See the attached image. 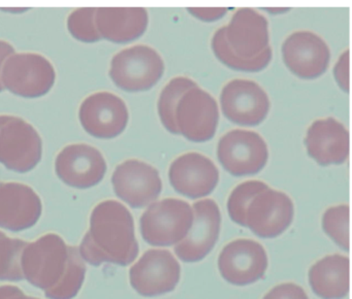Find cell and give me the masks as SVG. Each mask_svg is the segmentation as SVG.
Wrapping results in <instances>:
<instances>
[{
  "label": "cell",
  "instance_id": "1",
  "mask_svg": "<svg viewBox=\"0 0 352 299\" xmlns=\"http://www.w3.org/2000/svg\"><path fill=\"white\" fill-rule=\"evenodd\" d=\"M24 278L50 299H73L85 280L86 266L79 247L48 233L28 243L21 256Z\"/></svg>",
  "mask_w": 352,
  "mask_h": 299
},
{
  "label": "cell",
  "instance_id": "2",
  "mask_svg": "<svg viewBox=\"0 0 352 299\" xmlns=\"http://www.w3.org/2000/svg\"><path fill=\"white\" fill-rule=\"evenodd\" d=\"M82 259L94 266L102 263L126 266L139 255L135 221L126 206L104 200L94 208L90 229L79 247Z\"/></svg>",
  "mask_w": 352,
  "mask_h": 299
},
{
  "label": "cell",
  "instance_id": "3",
  "mask_svg": "<svg viewBox=\"0 0 352 299\" xmlns=\"http://www.w3.org/2000/svg\"><path fill=\"white\" fill-rule=\"evenodd\" d=\"M212 49L220 62L239 71L256 72L271 63L269 22L253 8H240L214 33Z\"/></svg>",
  "mask_w": 352,
  "mask_h": 299
},
{
  "label": "cell",
  "instance_id": "4",
  "mask_svg": "<svg viewBox=\"0 0 352 299\" xmlns=\"http://www.w3.org/2000/svg\"><path fill=\"white\" fill-rule=\"evenodd\" d=\"M193 216L192 206L184 200L166 198L153 202L140 220L142 236L155 247L177 245L188 234Z\"/></svg>",
  "mask_w": 352,
  "mask_h": 299
},
{
  "label": "cell",
  "instance_id": "5",
  "mask_svg": "<svg viewBox=\"0 0 352 299\" xmlns=\"http://www.w3.org/2000/svg\"><path fill=\"white\" fill-rule=\"evenodd\" d=\"M109 74L121 90L144 92L160 82L164 74V62L153 47L135 45L122 49L112 58Z\"/></svg>",
  "mask_w": 352,
  "mask_h": 299
},
{
  "label": "cell",
  "instance_id": "6",
  "mask_svg": "<svg viewBox=\"0 0 352 299\" xmlns=\"http://www.w3.org/2000/svg\"><path fill=\"white\" fill-rule=\"evenodd\" d=\"M43 140L38 130L16 115H0V163L9 170L25 173L38 166Z\"/></svg>",
  "mask_w": 352,
  "mask_h": 299
},
{
  "label": "cell",
  "instance_id": "7",
  "mask_svg": "<svg viewBox=\"0 0 352 299\" xmlns=\"http://www.w3.org/2000/svg\"><path fill=\"white\" fill-rule=\"evenodd\" d=\"M56 80L54 66L36 53H15L3 64V88L24 98H38L50 92Z\"/></svg>",
  "mask_w": 352,
  "mask_h": 299
},
{
  "label": "cell",
  "instance_id": "8",
  "mask_svg": "<svg viewBox=\"0 0 352 299\" xmlns=\"http://www.w3.org/2000/svg\"><path fill=\"white\" fill-rule=\"evenodd\" d=\"M217 156L228 173L248 177L263 170L269 159V148L257 132L234 129L220 138Z\"/></svg>",
  "mask_w": 352,
  "mask_h": 299
},
{
  "label": "cell",
  "instance_id": "9",
  "mask_svg": "<svg viewBox=\"0 0 352 299\" xmlns=\"http://www.w3.org/2000/svg\"><path fill=\"white\" fill-rule=\"evenodd\" d=\"M219 115L217 101L197 86L187 91L177 105V129L190 142H206L215 135Z\"/></svg>",
  "mask_w": 352,
  "mask_h": 299
},
{
  "label": "cell",
  "instance_id": "10",
  "mask_svg": "<svg viewBox=\"0 0 352 299\" xmlns=\"http://www.w3.org/2000/svg\"><path fill=\"white\" fill-rule=\"evenodd\" d=\"M180 278V264L168 250H149L129 270L131 287L145 297L172 292Z\"/></svg>",
  "mask_w": 352,
  "mask_h": 299
},
{
  "label": "cell",
  "instance_id": "11",
  "mask_svg": "<svg viewBox=\"0 0 352 299\" xmlns=\"http://www.w3.org/2000/svg\"><path fill=\"white\" fill-rule=\"evenodd\" d=\"M220 104L224 117L232 123L254 127L265 121L271 101L269 95L257 82L236 78L222 89Z\"/></svg>",
  "mask_w": 352,
  "mask_h": 299
},
{
  "label": "cell",
  "instance_id": "12",
  "mask_svg": "<svg viewBox=\"0 0 352 299\" xmlns=\"http://www.w3.org/2000/svg\"><path fill=\"white\" fill-rule=\"evenodd\" d=\"M112 184L115 194L133 208L150 206L162 191L157 169L138 159L120 163L113 173Z\"/></svg>",
  "mask_w": 352,
  "mask_h": 299
},
{
  "label": "cell",
  "instance_id": "13",
  "mask_svg": "<svg viewBox=\"0 0 352 299\" xmlns=\"http://www.w3.org/2000/svg\"><path fill=\"white\" fill-rule=\"evenodd\" d=\"M79 119L88 134L110 140L124 131L129 124V113L122 98L104 91L84 99L80 105Z\"/></svg>",
  "mask_w": 352,
  "mask_h": 299
},
{
  "label": "cell",
  "instance_id": "14",
  "mask_svg": "<svg viewBox=\"0 0 352 299\" xmlns=\"http://www.w3.org/2000/svg\"><path fill=\"white\" fill-rule=\"evenodd\" d=\"M294 217V206L289 196L278 190L259 192L249 204L245 227L263 239H274L281 235Z\"/></svg>",
  "mask_w": 352,
  "mask_h": 299
},
{
  "label": "cell",
  "instance_id": "15",
  "mask_svg": "<svg viewBox=\"0 0 352 299\" xmlns=\"http://www.w3.org/2000/svg\"><path fill=\"white\" fill-rule=\"evenodd\" d=\"M269 265L265 247L252 239H236L226 245L218 259L222 278L236 286H247L261 280Z\"/></svg>",
  "mask_w": 352,
  "mask_h": 299
},
{
  "label": "cell",
  "instance_id": "16",
  "mask_svg": "<svg viewBox=\"0 0 352 299\" xmlns=\"http://www.w3.org/2000/svg\"><path fill=\"white\" fill-rule=\"evenodd\" d=\"M57 177L73 188L88 189L104 179L107 162L98 148L87 144H73L63 148L55 160Z\"/></svg>",
  "mask_w": 352,
  "mask_h": 299
},
{
  "label": "cell",
  "instance_id": "17",
  "mask_svg": "<svg viewBox=\"0 0 352 299\" xmlns=\"http://www.w3.org/2000/svg\"><path fill=\"white\" fill-rule=\"evenodd\" d=\"M282 56L286 67L304 80L322 76L331 61L329 45L311 31H296L290 34L282 45Z\"/></svg>",
  "mask_w": 352,
  "mask_h": 299
},
{
  "label": "cell",
  "instance_id": "18",
  "mask_svg": "<svg viewBox=\"0 0 352 299\" xmlns=\"http://www.w3.org/2000/svg\"><path fill=\"white\" fill-rule=\"evenodd\" d=\"M192 210V226L186 237L175 247L178 258L189 263L201 261L213 250L221 229V214L214 200H199Z\"/></svg>",
  "mask_w": 352,
  "mask_h": 299
},
{
  "label": "cell",
  "instance_id": "19",
  "mask_svg": "<svg viewBox=\"0 0 352 299\" xmlns=\"http://www.w3.org/2000/svg\"><path fill=\"white\" fill-rule=\"evenodd\" d=\"M170 185L181 195L199 199L210 195L219 183V170L211 159L189 152L175 159L168 169Z\"/></svg>",
  "mask_w": 352,
  "mask_h": 299
},
{
  "label": "cell",
  "instance_id": "20",
  "mask_svg": "<svg viewBox=\"0 0 352 299\" xmlns=\"http://www.w3.org/2000/svg\"><path fill=\"white\" fill-rule=\"evenodd\" d=\"M40 196L30 186L0 183V227L13 232L32 228L42 216Z\"/></svg>",
  "mask_w": 352,
  "mask_h": 299
},
{
  "label": "cell",
  "instance_id": "21",
  "mask_svg": "<svg viewBox=\"0 0 352 299\" xmlns=\"http://www.w3.org/2000/svg\"><path fill=\"white\" fill-rule=\"evenodd\" d=\"M305 144L309 156L321 166L342 164L349 157V131L333 118L316 120L307 130Z\"/></svg>",
  "mask_w": 352,
  "mask_h": 299
},
{
  "label": "cell",
  "instance_id": "22",
  "mask_svg": "<svg viewBox=\"0 0 352 299\" xmlns=\"http://www.w3.org/2000/svg\"><path fill=\"white\" fill-rule=\"evenodd\" d=\"M149 16L143 8H96V24L102 38L127 43L147 30Z\"/></svg>",
  "mask_w": 352,
  "mask_h": 299
},
{
  "label": "cell",
  "instance_id": "23",
  "mask_svg": "<svg viewBox=\"0 0 352 299\" xmlns=\"http://www.w3.org/2000/svg\"><path fill=\"white\" fill-rule=\"evenodd\" d=\"M349 259L335 254L317 261L309 270L313 292L322 299H342L349 292Z\"/></svg>",
  "mask_w": 352,
  "mask_h": 299
},
{
  "label": "cell",
  "instance_id": "24",
  "mask_svg": "<svg viewBox=\"0 0 352 299\" xmlns=\"http://www.w3.org/2000/svg\"><path fill=\"white\" fill-rule=\"evenodd\" d=\"M199 86L195 80L187 76H176L166 85L160 93L157 109L160 121L168 132L178 135L176 125V109L181 97L190 90Z\"/></svg>",
  "mask_w": 352,
  "mask_h": 299
},
{
  "label": "cell",
  "instance_id": "25",
  "mask_svg": "<svg viewBox=\"0 0 352 299\" xmlns=\"http://www.w3.org/2000/svg\"><path fill=\"white\" fill-rule=\"evenodd\" d=\"M28 243L19 239H11L0 231V280H24L21 256Z\"/></svg>",
  "mask_w": 352,
  "mask_h": 299
},
{
  "label": "cell",
  "instance_id": "26",
  "mask_svg": "<svg viewBox=\"0 0 352 299\" xmlns=\"http://www.w3.org/2000/svg\"><path fill=\"white\" fill-rule=\"evenodd\" d=\"M269 186L261 181H248L236 186L228 200V212L230 219L241 226L245 227L246 212L249 204L252 201L255 195Z\"/></svg>",
  "mask_w": 352,
  "mask_h": 299
},
{
  "label": "cell",
  "instance_id": "27",
  "mask_svg": "<svg viewBox=\"0 0 352 299\" xmlns=\"http://www.w3.org/2000/svg\"><path fill=\"white\" fill-rule=\"evenodd\" d=\"M349 217L347 204L327 208L322 217L324 232L344 251H349Z\"/></svg>",
  "mask_w": 352,
  "mask_h": 299
},
{
  "label": "cell",
  "instance_id": "28",
  "mask_svg": "<svg viewBox=\"0 0 352 299\" xmlns=\"http://www.w3.org/2000/svg\"><path fill=\"white\" fill-rule=\"evenodd\" d=\"M96 8H82L74 10L67 18V29L74 38L85 43H98L102 39L96 24Z\"/></svg>",
  "mask_w": 352,
  "mask_h": 299
},
{
  "label": "cell",
  "instance_id": "29",
  "mask_svg": "<svg viewBox=\"0 0 352 299\" xmlns=\"http://www.w3.org/2000/svg\"><path fill=\"white\" fill-rule=\"evenodd\" d=\"M263 299H309L304 289L294 283L278 285Z\"/></svg>",
  "mask_w": 352,
  "mask_h": 299
},
{
  "label": "cell",
  "instance_id": "30",
  "mask_svg": "<svg viewBox=\"0 0 352 299\" xmlns=\"http://www.w3.org/2000/svg\"><path fill=\"white\" fill-rule=\"evenodd\" d=\"M333 76L340 88L345 93L350 91V53L343 52L333 68Z\"/></svg>",
  "mask_w": 352,
  "mask_h": 299
},
{
  "label": "cell",
  "instance_id": "31",
  "mask_svg": "<svg viewBox=\"0 0 352 299\" xmlns=\"http://www.w3.org/2000/svg\"><path fill=\"white\" fill-rule=\"evenodd\" d=\"M189 14L204 22H214L223 18L228 12L226 8H189Z\"/></svg>",
  "mask_w": 352,
  "mask_h": 299
},
{
  "label": "cell",
  "instance_id": "32",
  "mask_svg": "<svg viewBox=\"0 0 352 299\" xmlns=\"http://www.w3.org/2000/svg\"><path fill=\"white\" fill-rule=\"evenodd\" d=\"M0 299H40L36 297L28 296L21 289L12 285L0 286Z\"/></svg>",
  "mask_w": 352,
  "mask_h": 299
},
{
  "label": "cell",
  "instance_id": "33",
  "mask_svg": "<svg viewBox=\"0 0 352 299\" xmlns=\"http://www.w3.org/2000/svg\"><path fill=\"white\" fill-rule=\"evenodd\" d=\"M15 54V49L11 43L0 39V93L5 90L3 82H1V71H3V64L10 56Z\"/></svg>",
  "mask_w": 352,
  "mask_h": 299
},
{
  "label": "cell",
  "instance_id": "34",
  "mask_svg": "<svg viewBox=\"0 0 352 299\" xmlns=\"http://www.w3.org/2000/svg\"><path fill=\"white\" fill-rule=\"evenodd\" d=\"M286 10H288V8H269L270 12H286Z\"/></svg>",
  "mask_w": 352,
  "mask_h": 299
}]
</instances>
